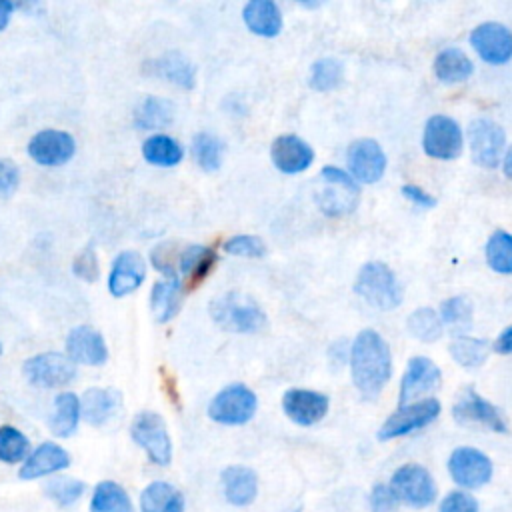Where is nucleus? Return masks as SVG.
Listing matches in <instances>:
<instances>
[{"label":"nucleus","mask_w":512,"mask_h":512,"mask_svg":"<svg viewBox=\"0 0 512 512\" xmlns=\"http://www.w3.org/2000/svg\"><path fill=\"white\" fill-rule=\"evenodd\" d=\"M350 374L362 398L374 400L392 376L390 346L380 332L364 328L350 344Z\"/></svg>","instance_id":"1"},{"label":"nucleus","mask_w":512,"mask_h":512,"mask_svg":"<svg viewBox=\"0 0 512 512\" xmlns=\"http://www.w3.org/2000/svg\"><path fill=\"white\" fill-rule=\"evenodd\" d=\"M210 316L222 330L234 334H252L266 324V314L260 304L236 290L212 298Z\"/></svg>","instance_id":"2"},{"label":"nucleus","mask_w":512,"mask_h":512,"mask_svg":"<svg viewBox=\"0 0 512 512\" xmlns=\"http://www.w3.org/2000/svg\"><path fill=\"white\" fill-rule=\"evenodd\" d=\"M354 292L378 310H394L402 302V286L394 270L380 262H366L354 280Z\"/></svg>","instance_id":"3"},{"label":"nucleus","mask_w":512,"mask_h":512,"mask_svg":"<svg viewBox=\"0 0 512 512\" xmlns=\"http://www.w3.org/2000/svg\"><path fill=\"white\" fill-rule=\"evenodd\" d=\"M322 188L316 194V202L326 216H344L354 212L360 198V184L350 172L338 166H324L320 170Z\"/></svg>","instance_id":"4"},{"label":"nucleus","mask_w":512,"mask_h":512,"mask_svg":"<svg viewBox=\"0 0 512 512\" xmlns=\"http://www.w3.org/2000/svg\"><path fill=\"white\" fill-rule=\"evenodd\" d=\"M258 408V398L254 390H250L242 382H234L218 390L210 404H208V416L216 424L224 426H242L252 420Z\"/></svg>","instance_id":"5"},{"label":"nucleus","mask_w":512,"mask_h":512,"mask_svg":"<svg viewBox=\"0 0 512 512\" xmlns=\"http://www.w3.org/2000/svg\"><path fill=\"white\" fill-rule=\"evenodd\" d=\"M132 440L146 452L148 460L158 466H168L172 460V440L164 418L158 412H138L130 424Z\"/></svg>","instance_id":"6"},{"label":"nucleus","mask_w":512,"mask_h":512,"mask_svg":"<svg viewBox=\"0 0 512 512\" xmlns=\"http://www.w3.org/2000/svg\"><path fill=\"white\" fill-rule=\"evenodd\" d=\"M390 488L398 502L412 508H426L436 500V482L422 464H402L390 478Z\"/></svg>","instance_id":"7"},{"label":"nucleus","mask_w":512,"mask_h":512,"mask_svg":"<svg viewBox=\"0 0 512 512\" xmlns=\"http://www.w3.org/2000/svg\"><path fill=\"white\" fill-rule=\"evenodd\" d=\"M442 406L436 398H422L418 402H410L404 406H398L378 428V440H394L406 434H412L428 424H432Z\"/></svg>","instance_id":"8"},{"label":"nucleus","mask_w":512,"mask_h":512,"mask_svg":"<svg viewBox=\"0 0 512 512\" xmlns=\"http://www.w3.org/2000/svg\"><path fill=\"white\" fill-rule=\"evenodd\" d=\"M422 148L426 156L436 160H456L464 148L460 124L446 114H434L424 124Z\"/></svg>","instance_id":"9"},{"label":"nucleus","mask_w":512,"mask_h":512,"mask_svg":"<svg viewBox=\"0 0 512 512\" xmlns=\"http://www.w3.org/2000/svg\"><path fill=\"white\" fill-rule=\"evenodd\" d=\"M468 146L474 164L482 168H496L504 158L506 134L500 124L490 118H474L468 124Z\"/></svg>","instance_id":"10"},{"label":"nucleus","mask_w":512,"mask_h":512,"mask_svg":"<svg viewBox=\"0 0 512 512\" xmlns=\"http://www.w3.org/2000/svg\"><path fill=\"white\" fill-rule=\"evenodd\" d=\"M22 372L26 380L34 386L60 388L70 384L76 378V364L74 360L68 358V354L48 350V352L30 356L24 362Z\"/></svg>","instance_id":"11"},{"label":"nucleus","mask_w":512,"mask_h":512,"mask_svg":"<svg viewBox=\"0 0 512 512\" xmlns=\"http://www.w3.org/2000/svg\"><path fill=\"white\" fill-rule=\"evenodd\" d=\"M450 478L464 490H476L490 482L494 466L492 460L478 448L458 446L448 456Z\"/></svg>","instance_id":"12"},{"label":"nucleus","mask_w":512,"mask_h":512,"mask_svg":"<svg viewBox=\"0 0 512 512\" xmlns=\"http://www.w3.org/2000/svg\"><path fill=\"white\" fill-rule=\"evenodd\" d=\"M346 164L350 176L360 184H374L386 172V154L378 140L358 138L346 150Z\"/></svg>","instance_id":"13"},{"label":"nucleus","mask_w":512,"mask_h":512,"mask_svg":"<svg viewBox=\"0 0 512 512\" xmlns=\"http://www.w3.org/2000/svg\"><path fill=\"white\" fill-rule=\"evenodd\" d=\"M442 382L440 368L426 356H412L400 378L398 402L400 406L422 400L424 394L434 392Z\"/></svg>","instance_id":"14"},{"label":"nucleus","mask_w":512,"mask_h":512,"mask_svg":"<svg viewBox=\"0 0 512 512\" xmlns=\"http://www.w3.org/2000/svg\"><path fill=\"white\" fill-rule=\"evenodd\" d=\"M452 416L460 424H482L492 432H500V434L508 432V424L500 408L488 402L484 396H480L474 388H466L458 396L452 408Z\"/></svg>","instance_id":"15"},{"label":"nucleus","mask_w":512,"mask_h":512,"mask_svg":"<svg viewBox=\"0 0 512 512\" xmlns=\"http://www.w3.org/2000/svg\"><path fill=\"white\" fill-rule=\"evenodd\" d=\"M470 44L488 64L512 60V30L502 22H482L470 32Z\"/></svg>","instance_id":"16"},{"label":"nucleus","mask_w":512,"mask_h":512,"mask_svg":"<svg viewBox=\"0 0 512 512\" xmlns=\"http://www.w3.org/2000/svg\"><path fill=\"white\" fill-rule=\"evenodd\" d=\"M76 152L72 134L56 128H44L36 132L28 142V154L42 166H62Z\"/></svg>","instance_id":"17"},{"label":"nucleus","mask_w":512,"mask_h":512,"mask_svg":"<svg viewBox=\"0 0 512 512\" xmlns=\"http://www.w3.org/2000/svg\"><path fill=\"white\" fill-rule=\"evenodd\" d=\"M330 408V400L326 394L308 390V388H290L282 396L284 414L298 426H314L318 424Z\"/></svg>","instance_id":"18"},{"label":"nucleus","mask_w":512,"mask_h":512,"mask_svg":"<svg viewBox=\"0 0 512 512\" xmlns=\"http://www.w3.org/2000/svg\"><path fill=\"white\" fill-rule=\"evenodd\" d=\"M270 158L276 170L282 174H298L310 168L314 162L312 146L296 134L276 136L270 146Z\"/></svg>","instance_id":"19"},{"label":"nucleus","mask_w":512,"mask_h":512,"mask_svg":"<svg viewBox=\"0 0 512 512\" xmlns=\"http://www.w3.org/2000/svg\"><path fill=\"white\" fill-rule=\"evenodd\" d=\"M146 278V264L142 256L134 250L120 252L110 268L108 274V290L112 296L122 298L132 294Z\"/></svg>","instance_id":"20"},{"label":"nucleus","mask_w":512,"mask_h":512,"mask_svg":"<svg viewBox=\"0 0 512 512\" xmlns=\"http://www.w3.org/2000/svg\"><path fill=\"white\" fill-rule=\"evenodd\" d=\"M70 466V454L56 442H42L36 446L28 458L22 462L18 476L22 480H38L42 476H52Z\"/></svg>","instance_id":"21"},{"label":"nucleus","mask_w":512,"mask_h":512,"mask_svg":"<svg viewBox=\"0 0 512 512\" xmlns=\"http://www.w3.org/2000/svg\"><path fill=\"white\" fill-rule=\"evenodd\" d=\"M66 354L74 362L88 364V366H100L108 358V348H106L104 336L98 330L82 324L68 332Z\"/></svg>","instance_id":"22"},{"label":"nucleus","mask_w":512,"mask_h":512,"mask_svg":"<svg viewBox=\"0 0 512 512\" xmlns=\"http://www.w3.org/2000/svg\"><path fill=\"white\" fill-rule=\"evenodd\" d=\"M222 492L228 504L236 508H244L254 502L258 496V476L252 468L242 464L226 466L220 474Z\"/></svg>","instance_id":"23"},{"label":"nucleus","mask_w":512,"mask_h":512,"mask_svg":"<svg viewBox=\"0 0 512 512\" xmlns=\"http://www.w3.org/2000/svg\"><path fill=\"white\" fill-rule=\"evenodd\" d=\"M144 72L164 78V80H168L180 88H186V90L192 88L196 82V68H194L192 60L178 50L166 52L158 58L144 62Z\"/></svg>","instance_id":"24"},{"label":"nucleus","mask_w":512,"mask_h":512,"mask_svg":"<svg viewBox=\"0 0 512 512\" xmlns=\"http://www.w3.org/2000/svg\"><path fill=\"white\" fill-rule=\"evenodd\" d=\"M182 296H184V284L178 272L166 274L160 280H156L150 290V310L156 322L172 320L180 312Z\"/></svg>","instance_id":"25"},{"label":"nucleus","mask_w":512,"mask_h":512,"mask_svg":"<svg viewBox=\"0 0 512 512\" xmlns=\"http://www.w3.org/2000/svg\"><path fill=\"white\" fill-rule=\"evenodd\" d=\"M246 28L264 38H274L282 30V12L274 0H250L242 8Z\"/></svg>","instance_id":"26"},{"label":"nucleus","mask_w":512,"mask_h":512,"mask_svg":"<svg viewBox=\"0 0 512 512\" xmlns=\"http://www.w3.org/2000/svg\"><path fill=\"white\" fill-rule=\"evenodd\" d=\"M122 396L114 388H88L80 398L82 418L92 426L106 424L120 408Z\"/></svg>","instance_id":"27"},{"label":"nucleus","mask_w":512,"mask_h":512,"mask_svg":"<svg viewBox=\"0 0 512 512\" xmlns=\"http://www.w3.org/2000/svg\"><path fill=\"white\" fill-rule=\"evenodd\" d=\"M184 508V494L164 480H154L140 492V512H184Z\"/></svg>","instance_id":"28"},{"label":"nucleus","mask_w":512,"mask_h":512,"mask_svg":"<svg viewBox=\"0 0 512 512\" xmlns=\"http://www.w3.org/2000/svg\"><path fill=\"white\" fill-rule=\"evenodd\" d=\"M434 74L440 82L446 84H456V82H464L472 76L474 72V64L468 58V54L460 48H444L442 52L436 54L434 58Z\"/></svg>","instance_id":"29"},{"label":"nucleus","mask_w":512,"mask_h":512,"mask_svg":"<svg viewBox=\"0 0 512 512\" xmlns=\"http://www.w3.org/2000/svg\"><path fill=\"white\" fill-rule=\"evenodd\" d=\"M176 106L162 96H146L134 110V124L142 130H158L172 124Z\"/></svg>","instance_id":"30"},{"label":"nucleus","mask_w":512,"mask_h":512,"mask_svg":"<svg viewBox=\"0 0 512 512\" xmlns=\"http://www.w3.org/2000/svg\"><path fill=\"white\" fill-rule=\"evenodd\" d=\"M216 260H218V256L210 246L190 244L188 248H184L180 252V258H178L180 276L186 282L196 284L208 276V272L214 268Z\"/></svg>","instance_id":"31"},{"label":"nucleus","mask_w":512,"mask_h":512,"mask_svg":"<svg viewBox=\"0 0 512 512\" xmlns=\"http://www.w3.org/2000/svg\"><path fill=\"white\" fill-rule=\"evenodd\" d=\"M82 416L80 398L74 392H62L54 398V412L50 416V430L58 438H68L76 432Z\"/></svg>","instance_id":"32"},{"label":"nucleus","mask_w":512,"mask_h":512,"mask_svg":"<svg viewBox=\"0 0 512 512\" xmlns=\"http://www.w3.org/2000/svg\"><path fill=\"white\" fill-rule=\"evenodd\" d=\"M90 512H134V504L118 482L102 480L92 490Z\"/></svg>","instance_id":"33"},{"label":"nucleus","mask_w":512,"mask_h":512,"mask_svg":"<svg viewBox=\"0 0 512 512\" xmlns=\"http://www.w3.org/2000/svg\"><path fill=\"white\" fill-rule=\"evenodd\" d=\"M142 154L150 164L170 168L182 160L184 148L180 146V142L176 138H172L168 134H152L150 138L144 140Z\"/></svg>","instance_id":"34"},{"label":"nucleus","mask_w":512,"mask_h":512,"mask_svg":"<svg viewBox=\"0 0 512 512\" xmlns=\"http://www.w3.org/2000/svg\"><path fill=\"white\" fill-rule=\"evenodd\" d=\"M448 350H450V356L462 368H478L486 362L490 354V342L484 338H472L464 334V336H454Z\"/></svg>","instance_id":"35"},{"label":"nucleus","mask_w":512,"mask_h":512,"mask_svg":"<svg viewBox=\"0 0 512 512\" xmlns=\"http://www.w3.org/2000/svg\"><path fill=\"white\" fill-rule=\"evenodd\" d=\"M440 320L454 336H464L472 326V304L464 296H450L440 304Z\"/></svg>","instance_id":"36"},{"label":"nucleus","mask_w":512,"mask_h":512,"mask_svg":"<svg viewBox=\"0 0 512 512\" xmlns=\"http://www.w3.org/2000/svg\"><path fill=\"white\" fill-rule=\"evenodd\" d=\"M406 328L414 338L422 342H436L444 332L440 314L428 306H422L410 312L406 318Z\"/></svg>","instance_id":"37"},{"label":"nucleus","mask_w":512,"mask_h":512,"mask_svg":"<svg viewBox=\"0 0 512 512\" xmlns=\"http://www.w3.org/2000/svg\"><path fill=\"white\" fill-rule=\"evenodd\" d=\"M192 154L196 164L204 172H214L222 164V154H224L222 140L210 132H198L192 140Z\"/></svg>","instance_id":"38"},{"label":"nucleus","mask_w":512,"mask_h":512,"mask_svg":"<svg viewBox=\"0 0 512 512\" xmlns=\"http://www.w3.org/2000/svg\"><path fill=\"white\" fill-rule=\"evenodd\" d=\"M486 262L498 274H512V234L496 230L486 242Z\"/></svg>","instance_id":"39"},{"label":"nucleus","mask_w":512,"mask_h":512,"mask_svg":"<svg viewBox=\"0 0 512 512\" xmlns=\"http://www.w3.org/2000/svg\"><path fill=\"white\" fill-rule=\"evenodd\" d=\"M344 80V66L336 58H320L310 68L308 84L316 92H330Z\"/></svg>","instance_id":"40"},{"label":"nucleus","mask_w":512,"mask_h":512,"mask_svg":"<svg viewBox=\"0 0 512 512\" xmlns=\"http://www.w3.org/2000/svg\"><path fill=\"white\" fill-rule=\"evenodd\" d=\"M86 492V484L74 476H54L44 484V494L56 504V506H72L76 504L82 494Z\"/></svg>","instance_id":"41"},{"label":"nucleus","mask_w":512,"mask_h":512,"mask_svg":"<svg viewBox=\"0 0 512 512\" xmlns=\"http://www.w3.org/2000/svg\"><path fill=\"white\" fill-rule=\"evenodd\" d=\"M30 454V440L14 426H0V462L18 464Z\"/></svg>","instance_id":"42"},{"label":"nucleus","mask_w":512,"mask_h":512,"mask_svg":"<svg viewBox=\"0 0 512 512\" xmlns=\"http://www.w3.org/2000/svg\"><path fill=\"white\" fill-rule=\"evenodd\" d=\"M224 252L232 256H242V258H262L266 254V244L262 238L254 234H236L224 240L222 244Z\"/></svg>","instance_id":"43"},{"label":"nucleus","mask_w":512,"mask_h":512,"mask_svg":"<svg viewBox=\"0 0 512 512\" xmlns=\"http://www.w3.org/2000/svg\"><path fill=\"white\" fill-rule=\"evenodd\" d=\"M72 272H74L80 280H84V282H94V280H98V276H100V264H98V256H96L94 246H84V248L76 254V258H74V262H72Z\"/></svg>","instance_id":"44"},{"label":"nucleus","mask_w":512,"mask_h":512,"mask_svg":"<svg viewBox=\"0 0 512 512\" xmlns=\"http://www.w3.org/2000/svg\"><path fill=\"white\" fill-rule=\"evenodd\" d=\"M478 510H480L478 500L472 494L464 490H452L442 498L438 512H478Z\"/></svg>","instance_id":"45"},{"label":"nucleus","mask_w":512,"mask_h":512,"mask_svg":"<svg viewBox=\"0 0 512 512\" xmlns=\"http://www.w3.org/2000/svg\"><path fill=\"white\" fill-rule=\"evenodd\" d=\"M372 512H394L398 506V498L392 492L390 484H374L368 496Z\"/></svg>","instance_id":"46"},{"label":"nucleus","mask_w":512,"mask_h":512,"mask_svg":"<svg viewBox=\"0 0 512 512\" xmlns=\"http://www.w3.org/2000/svg\"><path fill=\"white\" fill-rule=\"evenodd\" d=\"M20 184V170L10 158H0V196H10Z\"/></svg>","instance_id":"47"},{"label":"nucleus","mask_w":512,"mask_h":512,"mask_svg":"<svg viewBox=\"0 0 512 512\" xmlns=\"http://www.w3.org/2000/svg\"><path fill=\"white\" fill-rule=\"evenodd\" d=\"M400 192L406 200H410L418 208H434L436 206V198L430 192H426L424 188L416 186V184H404L400 188Z\"/></svg>","instance_id":"48"},{"label":"nucleus","mask_w":512,"mask_h":512,"mask_svg":"<svg viewBox=\"0 0 512 512\" xmlns=\"http://www.w3.org/2000/svg\"><path fill=\"white\" fill-rule=\"evenodd\" d=\"M492 348H494V352H498V354H512V326L504 328V330L496 336Z\"/></svg>","instance_id":"49"},{"label":"nucleus","mask_w":512,"mask_h":512,"mask_svg":"<svg viewBox=\"0 0 512 512\" xmlns=\"http://www.w3.org/2000/svg\"><path fill=\"white\" fill-rule=\"evenodd\" d=\"M12 12H14V2L12 0H0V30H4L8 26Z\"/></svg>","instance_id":"50"},{"label":"nucleus","mask_w":512,"mask_h":512,"mask_svg":"<svg viewBox=\"0 0 512 512\" xmlns=\"http://www.w3.org/2000/svg\"><path fill=\"white\" fill-rule=\"evenodd\" d=\"M502 170L508 178H512V144L510 148L504 152V158H502Z\"/></svg>","instance_id":"51"},{"label":"nucleus","mask_w":512,"mask_h":512,"mask_svg":"<svg viewBox=\"0 0 512 512\" xmlns=\"http://www.w3.org/2000/svg\"><path fill=\"white\" fill-rule=\"evenodd\" d=\"M294 512H302V508H296V510H294Z\"/></svg>","instance_id":"52"},{"label":"nucleus","mask_w":512,"mask_h":512,"mask_svg":"<svg viewBox=\"0 0 512 512\" xmlns=\"http://www.w3.org/2000/svg\"><path fill=\"white\" fill-rule=\"evenodd\" d=\"M0 354H2V344H0Z\"/></svg>","instance_id":"53"}]
</instances>
